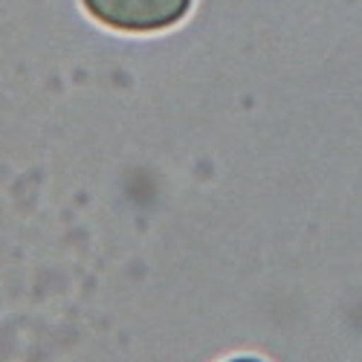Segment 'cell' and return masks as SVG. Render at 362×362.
<instances>
[{"label": "cell", "instance_id": "cell-1", "mask_svg": "<svg viewBox=\"0 0 362 362\" xmlns=\"http://www.w3.org/2000/svg\"><path fill=\"white\" fill-rule=\"evenodd\" d=\"M96 21L122 33H157L183 21L192 0H81Z\"/></svg>", "mask_w": 362, "mask_h": 362}, {"label": "cell", "instance_id": "cell-2", "mask_svg": "<svg viewBox=\"0 0 362 362\" xmlns=\"http://www.w3.org/2000/svg\"><path fill=\"white\" fill-rule=\"evenodd\" d=\"M232 362H261V359H252V356H238V359H232Z\"/></svg>", "mask_w": 362, "mask_h": 362}]
</instances>
